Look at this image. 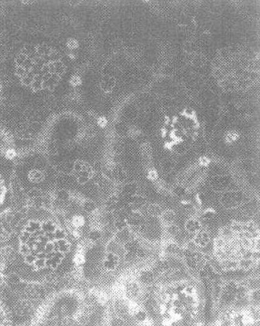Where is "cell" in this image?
<instances>
[{
    "instance_id": "cell-1",
    "label": "cell",
    "mask_w": 260,
    "mask_h": 326,
    "mask_svg": "<svg viewBox=\"0 0 260 326\" xmlns=\"http://www.w3.org/2000/svg\"><path fill=\"white\" fill-rule=\"evenodd\" d=\"M243 200L242 193L238 191H228L222 195L221 201L226 208H234L239 205Z\"/></svg>"
},
{
    "instance_id": "cell-2",
    "label": "cell",
    "mask_w": 260,
    "mask_h": 326,
    "mask_svg": "<svg viewBox=\"0 0 260 326\" xmlns=\"http://www.w3.org/2000/svg\"><path fill=\"white\" fill-rule=\"evenodd\" d=\"M234 184V181L232 178L228 176L217 177L212 181V188L218 191H227L230 189L231 185Z\"/></svg>"
},
{
    "instance_id": "cell-3",
    "label": "cell",
    "mask_w": 260,
    "mask_h": 326,
    "mask_svg": "<svg viewBox=\"0 0 260 326\" xmlns=\"http://www.w3.org/2000/svg\"><path fill=\"white\" fill-rule=\"evenodd\" d=\"M184 255L188 266L194 269L198 267L203 258L202 254L189 249L186 250Z\"/></svg>"
},
{
    "instance_id": "cell-4",
    "label": "cell",
    "mask_w": 260,
    "mask_h": 326,
    "mask_svg": "<svg viewBox=\"0 0 260 326\" xmlns=\"http://www.w3.org/2000/svg\"><path fill=\"white\" fill-rule=\"evenodd\" d=\"M193 242L197 247L205 248L209 243L210 237L206 232L200 230L196 233Z\"/></svg>"
},
{
    "instance_id": "cell-5",
    "label": "cell",
    "mask_w": 260,
    "mask_h": 326,
    "mask_svg": "<svg viewBox=\"0 0 260 326\" xmlns=\"http://www.w3.org/2000/svg\"><path fill=\"white\" fill-rule=\"evenodd\" d=\"M237 288V286L234 283H229L225 286L223 294V297L225 301L231 302L232 299L236 298Z\"/></svg>"
},
{
    "instance_id": "cell-6",
    "label": "cell",
    "mask_w": 260,
    "mask_h": 326,
    "mask_svg": "<svg viewBox=\"0 0 260 326\" xmlns=\"http://www.w3.org/2000/svg\"><path fill=\"white\" fill-rule=\"evenodd\" d=\"M201 227L202 226L200 222L193 219L187 220L185 224V228L189 233H197L201 230Z\"/></svg>"
},
{
    "instance_id": "cell-7",
    "label": "cell",
    "mask_w": 260,
    "mask_h": 326,
    "mask_svg": "<svg viewBox=\"0 0 260 326\" xmlns=\"http://www.w3.org/2000/svg\"><path fill=\"white\" fill-rule=\"evenodd\" d=\"M140 292L139 285L135 283H131L128 284L126 289L127 296L130 299H135L138 297Z\"/></svg>"
},
{
    "instance_id": "cell-8",
    "label": "cell",
    "mask_w": 260,
    "mask_h": 326,
    "mask_svg": "<svg viewBox=\"0 0 260 326\" xmlns=\"http://www.w3.org/2000/svg\"><path fill=\"white\" fill-rule=\"evenodd\" d=\"M117 237L119 242L123 243L124 244L132 239V234L127 227L121 230H118Z\"/></svg>"
},
{
    "instance_id": "cell-9",
    "label": "cell",
    "mask_w": 260,
    "mask_h": 326,
    "mask_svg": "<svg viewBox=\"0 0 260 326\" xmlns=\"http://www.w3.org/2000/svg\"><path fill=\"white\" fill-rule=\"evenodd\" d=\"M140 281L144 285H150L154 281V275L150 270H144L140 274Z\"/></svg>"
},
{
    "instance_id": "cell-10",
    "label": "cell",
    "mask_w": 260,
    "mask_h": 326,
    "mask_svg": "<svg viewBox=\"0 0 260 326\" xmlns=\"http://www.w3.org/2000/svg\"><path fill=\"white\" fill-rule=\"evenodd\" d=\"M162 222L166 226L173 224L175 219V215L173 211L168 210L161 214Z\"/></svg>"
},
{
    "instance_id": "cell-11",
    "label": "cell",
    "mask_w": 260,
    "mask_h": 326,
    "mask_svg": "<svg viewBox=\"0 0 260 326\" xmlns=\"http://www.w3.org/2000/svg\"><path fill=\"white\" fill-rule=\"evenodd\" d=\"M220 267L225 271L234 270L238 268V261L232 260H224L221 262Z\"/></svg>"
},
{
    "instance_id": "cell-12",
    "label": "cell",
    "mask_w": 260,
    "mask_h": 326,
    "mask_svg": "<svg viewBox=\"0 0 260 326\" xmlns=\"http://www.w3.org/2000/svg\"><path fill=\"white\" fill-rule=\"evenodd\" d=\"M253 263L254 261L251 258H242L238 261V269L248 270L252 267Z\"/></svg>"
},
{
    "instance_id": "cell-13",
    "label": "cell",
    "mask_w": 260,
    "mask_h": 326,
    "mask_svg": "<svg viewBox=\"0 0 260 326\" xmlns=\"http://www.w3.org/2000/svg\"><path fill=\"white\" fill-rule=\"evenodd\" d=\"M248 289L246 288L243 287V286H237L236 293V298L237 300L243 299L246 298L247 294H248Z\"/></svg>"
},
{
    "instance_id": "cell-14",
    "label": "cell",
    "mask_w": 260,
    "mask_h": 326,
    "mask_svg": "<svg viewBox=\"0 0 260 326\" xmlns=\"http://www.w3.org/2000/svg\"><path fill=\"white\" fill-rule=\"evenodd\" d=\"M114 226L118 230V231L121 230L127 227V221L126 219H117L114 222Z\"/></svg>"
},
{
    "instance_id": "cell-15",
    "label": "cell",
    "mask_w": 260,
    "mask_h": 326,
    "mask_svg": "<svg viewBox=\"0 0 260 326\" xmlns=\"http://www.w3.org/2000/svg\"><path fill=\"white\" fill-rule=\"evenodd\" d=\"M41 227L42 225L38 222L30 221L28 223V225L26 227V230L28 232H35L41 229Z\"/></svg>"
},
{
    "instance_id": "cell-16",
    "label": "cell",
    "mask_w": 260,
    "mask_h": 326,
    "mask_svg": "<svg viewBox=\"0 0 260 326\" xmlns=\"http://www.w3.org/2000/svg\"><path fill=\"white\" fill-rule=\"evenodd\" d=\"M166 232L171 236H176L179 233V228L173 224L166 226Z\"/></svg>"
},
{
    "instance_id": "cell-17",
    "label": "cell",
    "mask_w": 260,
    "mask_h": 326,
    "mask_svg": "<svg viewBox=\"0 0 260 326\" xmlns=\"http://www.w3.org/2000/svg\"><path fill=\"white\" fill-rule=\"evenodd\" d=\"M117 201H118L117 198L115 196H112V198H110L108 201H107V203L106 204V207L107 210H108V211H112V210L115 209V207L117 206Z\"/></svg>"
},
{
    "instance_id": "cell-18",
    "label": "cell",
    "mask_w": 260,
    "mask_h": 326,
    "mask_svg": "<svg viewBox=\"0 0 260 326\" xmlns=\"http://www.w3.org/2000/svg\"><path fill=\"white\" fill-rule=\"evenodd\" d=\"M41 228L44 230L48 232H53L56 230V225L51 221H48L42 225Z\"/></svg>"
},
{
    "instance_id": "cell-19",
    "label": "cell",
    "mask_w": 260,
    "mask_h": 326,
    "mask_svg": "<svg viewBox=\"0 0 260 326\" xmlns=\"http://www.w3.org/2000/svg\"><path fill=\"white\" fill-rule=\"evenodd\" d=\"M30 175H31L32 181L36 182H39L41 181L43 177L42 173L40 171H39V170H34V171H33L30 173Z\"/></svg>"
},
{
    "instance_id": "cell-20",
    "label": "cell",
    "mask_w": 260,
    "mask_h": 326,
    "mask_svg": "<svg viewBox=\"0 0 260 326\" xmlns=\"http://www.w3.org/2000/svg\"><path fill=\"white\" fill-rule=\"evenodd\" d=\"M135 318L139 322H144L147 319V314L144 310H139L135 314Z\"/></svg>"
},
{
    "instance_id": "cell-21",
    "label": "cell",
    "mask_w": 260,
    "mask_h": 326,
    "mask_svg": "<svg viewBox=\"0 0 260 326\" xmlns=\"http://www.w3.org/2000/svg\"><path fill=\"white\" fill-rule=\"evenodd\" d=\"M84 209L87 212H92L96 209V205L92 201H86L83 205Z\"/></svg>"
},
{
    "instance_id": "cell-22",
    "label": "cell",
    "mask_w": 260,
    "mask_h": 326,
    "mask_svg": "<svg viewBox=\"0 0 260 326\" xmlns=\"http://www.w3.org/2000/svg\"><path fill=\"white\" fill-rule=\"evenodd\" d=\"M62 165V170L63 172H65L66 174L70 173L73 169V165H71L70 163L69 162H65V163H62L61 164Z\"/></svg>"
},
{
    "instance_id": "cell-23",
    "label": "cell",
    "mask_w": 260,
    "mask_h": 326,
    "mask_svg": "<svg viewBox=\"0 0 260 326\" xmlns=\"http://www.w3.org/2000/svg\"><path fill=\"white\" fill-rule=\"evenodd\" d=\"M251 301L254 304H259V291H254L251 295Z\"/></svg>"
},
{
    "instance_id": "cell-24",
    "label": "cell",
    "mask_w": 260,
    "mask_h": 326,
    "mask_svg": "<svg viewBox=\"0 0 260 326\" xmlns=\"http://www.w3.org/2000/svg\"><path fill=\"white\" fill-rule=\"evenodd\" d=\"M69 197H70V195L65 190H61L58 191L57 193V198L60 200H62V201L67 200L69 198Z\"/></svg>"
},
{
    "instance_id": "cell-25",
    "label": "cell",
    "mask_w": 260,
    "mask_h": 326,
    "mask_svg": "<svg viewBox=\"0 0 260 326\" xmlns=\"http://www.w3.org/2000/svg\"><path fill=\"white\" fill-rule=\"evenodd\" d=\"M101 233L98 230H93L90 232L89 234V238L93 241L98 240L101 238Z\"/></svg>"
},
{
    "instance_id": "cell-26",
    "label": "cell",
    "mask_w": 260,
    "mask_h": 326,
    "mask_svg": "<svg viewBox=\"0 0 260 326\" xmlns=\"http://www.w3.org/2000/svg\"><path fill=\"white\" fill-rule=\"evenodd\" d=\"M28 196L31 198H39L41 196V191L39 190H37V189H34V190H30L29 193H28Z\"/></svg>"
},
{
    "instance_id": "cell-27",
    "label": "cell",
    "mask_w": 260,
    "mask_h": 326,
    "mask_svg": "<svg viewBox=\"0 0 260 326\" xmlns=\"http://www.w3.org/2000/svg\"><path fill=\"white\" fill-rule=\"evenodd\" d=\"M84 164V162L82 161H77L73 164V169L75 170V171L81 172L82 171Z\"/></svg>"
},
{
    "instance_id": "cell-28",
    "label": "cell",
    "mask_w": 260,
    "mask_h": 326,
    "mask_svg": "<svg viewBox=\"0 0 260 326\" xmlns=\"http://www.w3.org/2000/svg\"><path fill=\"white\" fill-rule=\"evenodd\" d=\"M183 293H184L187 296H192V294L195 293V289L192 286H186L184 291H183Z\"/></svg>"
},
{
    "instance_id": "cell-29",
    "label": "cell",
    "mask_w": 260,
    "mask_h": 326,
    "mask_svg": "<svg viewBox=\"0 0 260 326\" xmlns=\"http://www.w3.org/2000/svg\"><path fill=\"white\" fill-rule=\"evenodd\" d=\"M233 231L231 228H225L222 229V235L224 237H230L232 236Z\"/></svg>"
},
{
    "instance_id": "cell-30",
    "label": "cell",
    "mask_w": 260,
    "mask_h": 326,
    "mask_svg": "<svg viewBox=\"0 0 260 326\" xmlns=\"http://www.w3.org/2000/svg\"><path fill=\"white\" fill-rule=\"evenodd\" d=\"M56 233H55V236L59 239H63L65 236V233L64 230L62 229H56Z\"/></svg>"
},
{
    "instance_id": "cell-31",
    "label": "cell",
    "mask_w": 260,
    "mask_h": 326,
    "mask_svg": "<svg viewBox=\"0 0 260 326\" xmlns=\"http://www.w3.org/2000/svg\"><path fill=\"white\" fill-rule=\"evenodd\" d=\"M84 222V219L82 217H76L75 218H74V220H73V223L75 225L77 226H82V224Z\"/></svg>"
},
{
    "instance_id": "cell-32",
    "label": "cell",
    "mask_w": 260,
    "mask_h": 326,
    "mask_svg": "<svg viewBox=\"0 0 260 326\" xmlns=\"http://www.w3.org/2000/svg\"><path fill=\"white\" fill-rule=\"evenodd\" d=\"M251 259L253 261H254V260H259V252L258 251V250L253 251L252 252Z\"/></svg>"
},
{
    "instance_id": "cell-33",
    "label": "cell",
    "mask_w": 260,
    "mask_h": 326,
    "mask_svg": "<svg viewBox=\"0 0 260 326\" xmlns=\"http://www.w3.org/2000/svg\"><path fill=\"white\" fill-rule=\"evenodd\" d=\"M173 314L175 315H180L182 314V310L180 307H174Z\"/></svg>"
},
{
    "instance_id": "cell-34",
    "label": "cell",
    "mask_w": 260,
    "mask_h": 326,
    "mask_svg": "<svg viewBox=\"0 0 260 326\" xmlns=\"http://www.w3.org/2000/svg\"><path fill=\"white\" fill-rule=\"evenodd\" d=\"M172 305H174V307H182V305H183V303H182V301L180 299H177L175 300H174L173 301V303Z\"/></svg>"
},
{
    "instance_id": "cell-35",
    "label": "cell",
    "mask_w": 260,
    "mask_h": 326,
    "mask_svg": "<svg viewBox=\"0 0 260 326\" xmlns=\"http://www.w3.org/2000/svg\"><path fill=\"white\" fill-rule=\"evenodd\" d=\"M223 245V241L222 239H217L215 242V246L217 248H221Z\"/></svg>"
},
{
    "instance_id": "cell-36",
    "label": "cell",
    "mask_w": 260,
    "mask_h": 326,
    "mask_svg": "<svg viewBox=\"0 0 260 326\" xmlns=\"http://www.w3.org/2000/svg\"><path fill=\"white\" fill-rule=\"evenodd\" d=\"M252 252L251 251H247L243 254V258H251Z\"/></svg>"
}]
</instances>
